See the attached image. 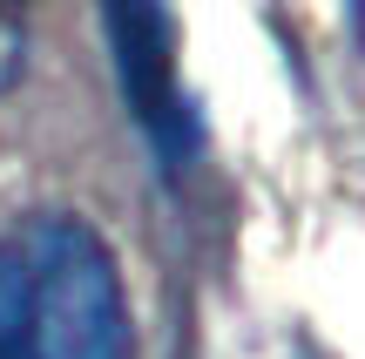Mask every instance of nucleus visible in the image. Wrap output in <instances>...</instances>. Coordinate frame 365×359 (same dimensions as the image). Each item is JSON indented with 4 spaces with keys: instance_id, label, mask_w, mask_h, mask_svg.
<instances>
[{
    "instance_id": "1",
    "label": "nucleus",
    "mask_w": 365,
    "mask_h": 359,
    "mask_svg": "<svg viewBox=\"0 0 365 359\" xmlns=\"http://www.w3.org/2000/svg\"><path fill=\"white\" fill-rule=\"evenodd\" d=\"M0 359H129V298L81 217L0 231Z\"/></svg>"
},
{
    "instance_id": "2",
    "label": "nucleus",
    "mask_w": 365,
    "mask_h": 359,
    "mask_svg": "<svg viewBox=\"0 0 365 359\" xmlns=\"http://www.w3.org/2000/svg\"><path fill=\"white\" fill-rule=\"evenodd\" d=\"M108 27V48H115V75H122V95H129L135 122L149 129L156 156L182 163L196 149V116H190V95L176 81V21L163 7H108L102 14Z\"/></svg>"
},
{
    "instance_id": "3",
    "label": "nucleus",
    "mask_w": 365,
    "mask_h": 359,
    "mask_svg": "<svg viewBox=\"0 0 365 359\" xmlns=\"http://www.w3.org/2000/svg\"><path fill=\"white\" fill-rule=\"evenodd\" d=\"M21 68H27V34H21L14 14H0V95L21 81Z\"/></svg>"
}]
</instances>
